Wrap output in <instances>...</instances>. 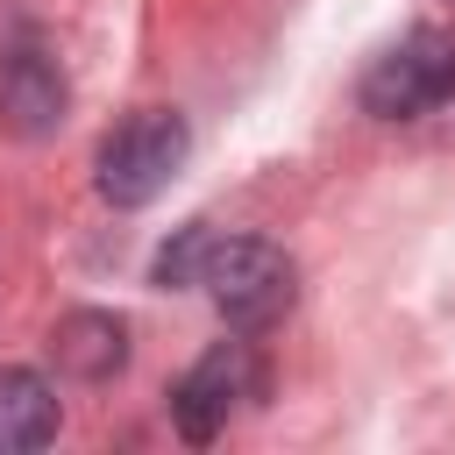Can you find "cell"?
Segmentation results:
<instances>
[{
    "mask_svg": "<svg viewBox=\"0 0 455 455\" xmlns=\"http://www.w3.org/2000/svg\"><path fill=\"white\" fill-rule=\"evenodd\" d=\"M50 355H57L64 377L107 384V377L128 363V327H121L114 313H100V306H78V313H64V320L50 327Z\"/></svg>",
    "mask_w": 455,
    "mask_h": 455,
    "instance_id": "8992f818",
    "label": "cell"
},
{
    "mask_svg": "<svg viewBox=\"0 0 455 455\" xmlns=\"http://www.w3.org/2000/svg\"><path fill=\"white\" fill-rule=\"evenodd\" d=\"M199 284L213 291V313H220L235 334H270V327L291 313V299H299L291 256H284L277 242H263V235H228V242H213Z\"/></svg>",
    "mask_w": 455,
    "mask_h": 455,
    "instance_id": "6da1fadb",
    "label": "cell"
},
{
    "mask_svg": "<svg viewBox=\"0 0 455 455\" xmlns=\"http://www.w3.org/2000/svg\"><path fill=\"white\" fill-rule=\"evenodd\" d=\"M355 100L377 121H419V114H434L441 100H455V36L448 28L398 36L384 57H370Z\"/></svg>",
    "mask_w": 455,
    "mask_h": 455,
    "instance_id": "3957f363",
    "label": "cell"
},
{
    "mask_svg": "<svg viewBox=\"0 0 455 455\" xmlns=\"http://www.w3.org/2000/svg\"><path fill=\"white\" fill-rule=\"evenodd\" d=\"M242 384H249V355H242L235 341L206 348V355L178 377V391H171V427H178L192 448H206V441L228 427V405L242 398Z\"/></svg>",
    "mask_w": 455,
    "mask_h": 455,
    "instance_id": "5b68a950",
    "label": "cell"
},
{
    "mask_svg": "<svg viewBox=\"0 0 455 455\" xmlns=\"http://www.w3.org/2000/svg\"><path fill=\"white\" fill-rule=\"evenodd\" d=\"M213 242H220V235H213L206 220H185V228H178V235L156 249V263H149V284H156V291H185V284H199V277H206V256H213Z\"/></svg>",
    "mask_w": 455,
    "mask_h": 455,
    "instance_id": "ba28073f",
    "label": "cell"
},
{
    "mask_svg": "<svg viewBox=\"0 0 455 455\" xmlns=\"http://www.w3.org/2000/svg\"><path fill=\"white\" fill-rule=\"evenodd\" d=\"M57 391L28 363H0V455H28L57 441Z\"/></svg>",
    "mask_w": 455,
    "mask_h": 455,
    "instance_id": "52a82bcc",
    "label": "cell"
},
{
    "mask_svg": "<svg viewBox=\"0 0 455 455\" xmlns=\"http://www.w3.org/2000/svg\"><path fill=\"white\" fill-rule=\"evenodd\" d=\"M64 107H71L64 64L50 57V43L36 28H14L0 43V128L14 142H43L64 128Z\"/></svg>",
    "mask_w": 455,
    "mask_h": 455,
    "instance_id": "277c9868",
    "label": "cell"
},
{
    "mask_svg": "<svg viewBox=\"0 0 455 455\" xmlns=\"http://www.w3.org/2000/svg\"><path fill=\"white\" fill-rule=\"evenodd\" d=\"M185 149H192V128H185V114L178 107H135L107 142H100V199L107 206H121V213H135V206H149L178 171H185Z\"/></svg>",
    "mask_w": 455,
    "mask_h": 455,
    "instance_id": "7a4b0ae2",
    "label": "cell"
}]
</instances>
